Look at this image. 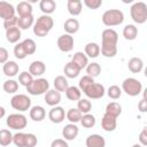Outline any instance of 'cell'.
Returning <instances> with one entry per match:
<instances>
[{
    "mask_svg": "<svg viewBox=\"0 0 147 147\" xmlns=\"http://www.w3.org/2000/svg\"><path fill=\"white\" fill-rule=\"evenodd\" d=\"M53 25H54L53 18L49 15H42L37 20V22L33 25V33L37 37H45L52 30Z\"/></svg>",
    "mask_w": 147,
    "mask_h": 147,
    "instance_id": "cell-1",
    "label": "cell"
},
{
    "mask_svg": "<svg viewBox=\"0 0 147 147\" xmlns=\"http://www.w3.org/2000/svg\"><path fill=\"white\" fill-rule=\"evenodd\" d=\"M124 21V14L119 9L106 10L102 15V23L106 26H116L122 24Z\"/></svg>",
    "mask_w": 147,
    "mask_h": 147,
    "instance_id": "cell-2",
    "label": "cell"
},
{
    "mask_svg": "<svg viewBox=\"0 0 147 147\" xmlns=\"http://www.w3.org/2000/svg\"><path fill=\"white\" fill-rule=\"evenodd\" d=\"M130 14L136 23L144 24L147 21V5L141 1L134 2L130 8Z\"/></svg>",
    "mask_w": 147,
    "mask_h": 147,
    "instance_id": "cell-3",
    "label": "cell"
},
{
    "mask_svg": "<svg viewBox=\"0 0 147 147\" xmlns=\"http://www.w3.org/2000/svg\"><path fill=\"white\" fill-rule=\"evenodd\" d=\"M26 91L31 95H41L49 91V83L45 78H37L26 87Z\"/></svg>",
    "mask_w": 147,
    "mask_h": 147,
    "instance_id": "cell-4",
    "label": "cell"
},
{
    "mask_svg": "<svg viewBox=\"0 0 147 147\" xmlns=\"http://www.w3.org/2000/svg\"><path fill=\"white\" fill-rule=\"evenodd\" d=\"M122 88H123V91L127 95H130V96H137V95L140 94V92L142 90V85H141V83L138 79L130 77V78H126L123 82Z\"/></svg>",
    "mask_w": 147,
    "mask_h": 147,
    "instance_id": "cell-5",
    "label": "cell"
},
{
    "mask_svg": "<svg viewBox=\"0 0 147 147\" xmlns=\"http://www.w3.org/2000/svg\"><path fill=\"white\" fill-rule=\"evenodd\" d=\"M10 106L18 111H26L31 107V100L25 94H16L10 100Z\"/></svg>",
    "mask_w": 147,
    "mask_h": 147,
    "instance_id": "cell-6",
    "label": "cell"
},
{
    "mask_svg": "<svg viewBox=\"0 0 147 147\" xmlns=\"http://www.w3.org/2000/svg\"><path fill=\"white\" fill-rule=\"evenodd\" d=\"M7 125L9 129L13 130H22L28 124V119L23 114H10L7 117L6 121Z\"/></svg>",
    "mask_w": 147,
    "mask_h": 147,
    "instance_id": "cell-7",
    "label": "cell"
},
{
    "mask_svg": "<svg viewBox=\"0 0 147 147\" xmlns=\"http://www.w3.org/2000/svg\"><path fill=\"white\" fill-rule=\"evenodd\" d=\"M105 86L99 83H93L84 91L85 95L90 99H100L105 95Z\"/></svg>",
    "mask_w": 147,
    "mask_h": 147,
    "instance_id": "cell-8",
    "label": "cell"
},
{
    "mask_svg": "<svg viewBox=\"0 0 147 147\" xmlns=\"http://www.w3.org/2000/svg\"><path fill=\"white\" fill-rule=\"evenodd\" d=\"M101 39H102L101 46H117L118 34L113 29H106L102 31Z\"/></svg>",
    "mask_w": 147,
    "mask_h": 147,
    "instance_id": "cell-9",
    "label": "cell"
},
{
    "mask_svg": "<svg viewBox=\"0 0 147 147\" xmlns=\"http://www.w3.org/2000/svg\"><path fill=\"white\" fill-rule=\"evenodd\" d=\"M57 47L60 51L64 52V53H68L70 51H72L74 48V37L71 34H68V33H64L62 36L59 37L57 39Z\"/></svg>",
    "mask_w": 147,
    "mask_h": 147,
    "instance_id": "cell-10",
    "label": "cell"
},
{
    "mask_svg": "<svg viewBox=\"0 0 147 147\" xmlns=\"http://www.w3.org/2000/svg\"><path fill=\"white\" fill-rule=\"evenodd\" d=\"M15 8L11 3L6 2V1H1L0 2V16L1 18H3V21L10 20L13 17H15Z\"/></svg>",
    "mask_w": 147,
    "mask_h": 147,
    "instance_id": "cell-11",
    "label": "cell"
},
{
    "mask_svg": "<svg viewBox=\"0 0 147 147\" xmlns=\"http://www.w3.org/2000/svg\"><path fill=\"white\" fill-rule=\"evenodd\" d=\"M64 117H67V114L64 113V109L62 107H53L48 113V118L51 119V122L56 124L63 122Z\"/></svg>",
    "mask_w": 147,
    "mask_h": 147,
    "instance_id": "cell-12",
    "label": "cell"
},
{
    "mask_svg": "<svg viewBox=\"0 0 147 147\" xmlns=\"http://www.w3.org/2000/svg\"><path fill=\"white\" fill-rule=\"evenodd\" d=\"M45 102L51 107H56V105L61 102V92L56 91L55 88L49 90L45 94Z\"/></svg>",
    "mask_w": 147,
    "mask_h": 147,
    "instance_id": "cell-13",
    "label": "cell"
},
{
    "mask_svg": "<svg viewBox=\"0 0 147 147\" xmlns=\"http://www.w3.org/2000/svg\"><path fill=\"white\" fill-rule=\"evenodd\" d=\"M116 125H117V122H116V117H113L108 114L105 113V115L102 116V119H101V126L105 131H108V132H111L116 129Z\"/></svg>",
    "mask_w": 147,
    "mask_h": 147,
    "instance_id": "cell-14",
    "label": "cell"
},
{
    "mask_svg": "<svg viewBox=\"0 0 147 147\" xmlns=\"http://www.w3.org/2000/svg\"><path fill=\"white\" fill-rule=\"evenodd\" d=\"M78 132H79V130H78L77 125H75L74 123L67 124L63 127V130H62V134H63V138L65 140H74V139H76L77 136H78Z\"/></svg>",
    "mask_w": 147,
    "mask_h": 147,
    "instance_id": "cell-15",
    "label": "cell"
},
{
    "mask_svg": "<svg viewBox=\"0 0 147 147\" xmlns=\"http://www.w3.org/2000/svg\"><path fill=\"white\" fill-rule=\"evenodd\" d=\"M86 146L87 147H105L106 140L100 134H91L86 138Z\"/></svg>",
    "mask_w": 147,
    "mask_h": 147,
    "instance_id": "cell-16",
    "label": "cell"
},
{
    "mask_svg": "<svg viewBox=\"0 0 147 147\" xmlns=\"http://www.w3.org/2000/svg\"><path fill=\"white\" fill-rule=\"evenodd\" d=\"M71 62L74 64H76L80 70H83L84 68H86L88 65V60H87V56L86 54H84L83 52H77L74 54L72 56V60Z\"/></svg>",
    "mask_w": 147,
    "mask_h": 147,
    "instance_id": "cell-17",
    "label": "cell"
},
{
    "mask_svg": "<svg viewBox=\"0 0 147 147\" xmlns=\"http://www.w3.org/2000/svg\"><path fill=\"white\" fill-rule=\"evenodd\" d=\"M18 70H20V67L18 64L15 62V61H7L3 67H2V71L6 76L8 77H14L18 74Z\"/></svg>",
    "mask_w": 147,
    "mask_h": 147,
    "instance_id": "cell-18",
    "label": "cell"
},
{
    "mask_svg": "<svg viewBox=\"0 0 147 147\" xmlns=\"http://www.w3.org/2000/svg\"><path fill=\"white\" fill-rule=\"evenodd\" d=\"M45 116H46V111H45V108L41 106H33L30 109V118L34 122L42 121Z\"/></svg>",
    "mask_w": 147,
    "mask_h": 147,
    "instance_id": "cell-19",
    "label": "cell"
},
{
    "mask_svg": "<svg viewBox=\"0 0 147 147\" xmlns=\"http://www.w3.org/2000/svg\"><path fill=\"white\" fill-rule=\"evenodd\" d=\"M46 70V65L42 61H33L29 65V72L32 76H41Z\"/></svg>",
    "mask_w": 147,
    "mask_h": 147,
    "instance_id": "cell-20",
    "label": "cell"
},
{
    "mask_svg": "<svg viewBox=\"0 0 147 147\" xmlns=\"http://www.w3.org/2000/svg\"><path fill=\"white\" fill-rule=\"evenodd\" d=\"M16 11L18 13L20 17L30 16V15H32V6L28 1H21V2H18L17 7H16Z\"/></svg>",
    "mask_w": 147,
    "mask_h": 147,
    "instance_id": "cell-21",
    "label": "cell"
},
{
    "mask_svg": "<svg viewBox=\"0 0 147 147\" xmlns=\"http://www.w3.org/2000/svg\"><path fill=\"white\" fill-rule=\"evenodd\" d=\"M67 8L70 15L77 16L82 13V1L80 0H69L67 3Z\"/></svg>",
    "mask_w": 147,
    "mask_h": 147,
    "instance_id": "cell-22",
    "label": "cell"
},
{
    "mask_svg": "<svg viewBox=\"0 0 147 147\" xmlns=\"http://www.w3.org/2000/svg\"><path fill=\"white\" fill-rule=\"evenodd\" d=\"M6 38L11 44L17 42L21 38V29L18 26H14V28H10V29L6 30Z\"/></svg>",
    "mask_w": 147,
    "mask_h": 147,
    "instance_id": "cell-23",
    "label": "cell"
},
{
    "mask_svg": "<svg viewBox=\"0 0 147 147\" xmlns=\"http://www.w3.org/2000/svg\"><path fill=\"white\" fill-rule=\"evenodd\" d=\"M40 10L45 14V15H49L52 13H54L55 8H56V3L53 0H41L39 3Z\"/></svg>",
    "mask_w": 147,
    "mask_h": 147,
    "instance_id": "cell-24",
    "label": "cell"
},
{
    "mask_svg": "<svg viewBox=\"0 0 147 147\" xmlns=\"http://www.w3.org/2000/svg\"><path fill=\"white\" fill-rule=\"evenodd\" d=\"M127 67H129V70H130L131 72L138 74V72H140V71L142 70V68H144V62H142V60L139 59V57H132V59H130V61H129V63H127Z\"/></svg>",
    "mask_w": 147,
    "mask_h": 147,
    "instance_id": "cell-25",
    "label": "cell"
},
{
    "mask_svg": "<svg viewBox=\"0 0 147 147\" xmlns=\"http://www.w3.org/2000/svg\"><path fill=\"white\" fill-rule=\"evenodd\" d=\"M63 26L68 34H74L79 30V22L76 18H69L64 22Z\"/></svg>",
    "mask_w": 147,
    "mask_h": 147,
    "instance_id": "cell-26",
    "label": "cell"
},
{
    "mask_svg": "<svg viewBox=\"0 0 147 147\" xmlns=\"http://www.w3.org/2000/svg\"><path fill=\"white\" fill-rule=\"evenodd\" d=\"M100 52H101V48L96 42H88L85 46V54L88 57H93V59L98 57Z\"/></svg>",
    "mask_w": 147,
    "mask_h": 147,
    "instance_id": "cell-27",
    "label": "cell"
},
{
    "mask_svg": "<svg viewBox=\"0 0 147 147\" xmlns=\"http://www.w3.org/2000/svg\"><path fill=\"white\" fill-rule=\"evenodd\" d=\"M63 71H64V75H65L68 78H76V77L79 75V72H80V69H79L76 64H74L72 62H68V63L64 65Z\"/></svg>",
    "mask_w": 147,
    "mask_h": 147,
    "instance_id": "cell-28",
    "label": "cell"
},
{
    "mask_svg": "<svg viewBox=\"0 0 147 147\" xmlns=\"http://www.w3.org/2000/svg\"><path fill=\"white\" fill-rule=\"evenodd\" d=\"M123 36L127 40H134L138 36V29L133 24H127L123 29Z\"/></svg>",
    "mask_w": 147,
    "mask_h": 147,
    "instance_id": "cell-29",
    "label": "cell"
},
{
    "mask_svg": "<svg viewBox=\"0 0 147 147\" xmlns=\"http://www.w3.org/2000/svg\"><path fill=\"white\" fill-rule=\"evenodd\" d=\"M54 87L59 92H65L69 88V83L64 76H57L54 79Z\"/></svg>",
    "mask_w": 147,
    "mask_h": 147,
    "instance_id": "cell-30",
    "label": "cell"
},
{
    "mask_svg": "<svg viewBox=\"0 0 147 147\" xmlns=\"http://www.w3.org/2000/svg\"><path fill=\"white\" fill-rule=\"evenodd\" d=\"M106 114L117 118L122 114V106L117 102H110L106 107Z\"/></svg>",
    "mask_w": 147,
    "mask_h": 147,
    "instance_id": "cell-31",
    "label": "cell"
},
{
    "mask_svg": "<svg viewBox=\"0 0 147 147\" xmlns=\"http://www.w3.org/2000/svg\"><path fill=\"white\" fill-rule=\"evenodd\" d=\"M82 117H83V113L78 109V108H70L68 111H67V118L69 122L71 123H77V122H80L82 121Z\"/></svg>",
    "mask_w": 147,
    "mask_h": 147,
    "instance_id": "cell-32",
    "label": "cell"
},
{
    "mask_svg": "<svg viewBox=\"0 0 147 147\" xmlns=\"http://www.w3.org/2000/svg\"><path fill=\"white\" fill-rule=\"evenodd\" d=\"M80 88L76 87V86H69V88L65 91V96L70 100V101H79L80 100Z\"/></svg>",
    "mask_w": 147,
    "mask_h": 147,
    "instance_id": "cell-33",
    "label": "cell"
},
{
    "mask_svg": "<svg viewBox=\"0 0 147 147\" xmlns=\"http://www.w3.org/2000/svg\"><path fill=\"white\" fill-rule=\"evenodd\" d=\"M13 139H14V136L11 134V132L9 130H6V129H2L0 131V145L2 147H6L8 146L10 142H13Z\"/></svg>",
    "mask_w": 147,
    "mask_h": 147,
    "instance_id": "cell-34",
    "label": "cell"
},
{
    "mask_svg": "<svg viewBox=\"0 0 147 147\" xmlns=\"http://www.w3.org/2000/svg\"><path fill=\"white\" fill-rule=\"evenodd\" d=\"M2 87H3L5 92H7L9 94H14V93H16L18 91V83L16 80H14V79H8V80H6L3 83Z\"/></svg>",
    "mask_w": 147,
    "mask_h": 147,
    "instance_id": "cell-35",
    "label": "cell"
},
{
    "mask_svg": "<svg viewBox=\"0 0 147 147\" xmlns=\"http://www.w3.org/2000/svg\"><path fill=\"white\" fill-rule=\"evenodd\" d=\"M86 72H87V76L94 78V77H98L101 72V67L99 63L96 62H92L90 63L87 67H86Z\"/></svg>",
    "mask_w": 147,
    "mask_h": 147,
    "instance_id": "cell-36",
    "label": "cell"
},
{
    "mask_svg": "<svg viewBox=\"0 0 147 147\" xmlns=\"http://www.w3.org/2000/svg\"><path fill=\"white\" fill-rule=\"evenodd\" d=\"M33 24V16H24V17H18V28L22 30H28L31 25Z\"/></svg>",
    "mask_w": 147,
    "mask_h": 147,
    "instance_id": "cell-37",
    "label": "cell"
},
{
    "mask_svg": "<svg viewBox=\"0 0 147 147\" xmlns=\"http://www.w3.org/2000/svg\"><path fill=\"white\" fill-rule=\"evenodd\" d=\"M18 82L21 85L28 87L32 82H33V78H32V75L28 71H22L20 75H18Z\"/></svg>",
    "mask_w": 147,
    "mask_h": 147,
    "instance_id": "cell-38",
    "label": "cell"
},
{
    "mask_svg": "<svg viewBox=\"0 0 147 147\" xmlns=\"http://www.w3.org/2000/svg\"><path fill=\"white\" fill-rule=\"evenodd\" d=\"M82 125L86 129H91L95 125V117L92 115V114H84L83 117H82V121H80Z\"/></svg>",
    "mask_w": 147,
    "mask_h": 147,
    "instance_id": "cell-39",
    "label": "cell"
},
{
    "mask_svg": "<svg viewBox=\"0 0 147 147\" xmlns=\"http://www.w3.org/2000/svg\"><path fill=\"white\" fill-rule=\"evenodd\" d=\"M77 108L83 113V114H88L91 108H92V103L88 99H80L77 102Z\"/></svg>",
    "mask_w": 147,
    "mask_h": 147,
    "instance_id": "cell-40",
    "label": "cell"
},
{
    "mask_svg": "<svg viewBox=\"0 0 147 147\" xmlns=\"http://www.w3.org/2000/svg\"><path fill=\"white\" fill-rule=\"evenodd\" d=\"M14 55H15V57H17L18 60H23V59H25V57L28 56V53H26V51H25V48H24L23 42H18V44L14 47Z\"/></svg>",
    "mask_w": 147,
    "mask_h": 147,
    "instance_id": "cell-41",
    "label": "cell"
},
{
    "mask_svg": "<svg viewBox=\"0 0 147 147\" xmlns=\"http://www.w3.org/2000/svg\"><path fill=\"white\" fill-rule=\"evenodd\" d=\"M13 142L17 147H25V144H26V133H23V132L15 133L14 134Z\"/></svg>",
    "mask_w": 147,
    "mask_h": 147,
    "instance_id": "cell-42",
    "label": "cell"
},
{
    "mask_svg": "<svg viewBox=\"0 0 147 147\" xmlns=\"http://www.w3.org/2000/svg\"><path fill=\"white\" fill-rule=\"evenodd\" d=\"M22 42H23V45H24V48H25L28 55H32V54L36 52L37 46H36V42H34L32 39L26 38V39H24Z\"/></svg>",
    "mask_w": 147,
    "mask_h": 147,
    "instance_id": "cell-43",
    "label": "cell"
},
{
    "mask_svg": "<svg viewBox=\"0 0 147 147\" xmlns=\"http://www.w3.org/2000/svg\"><path fill=\"white\" fill-rule=\"evenodd\" d=\"M108 96L110 98V99H114V100H116V99H119L121 98V95H122V90L117 86V85H111L109 88H108Z\"/></svg>",
    "mask_w": 147,
    "mask_h": 147,
    "instance_id": "cell-44",
    "label": "cell"
},
{
    "mask_svg": "<svg viewBox=\"0 0 147 147\" xmlns=\"http://www.w3.org/2000/svg\"><path fill=\"white\" fill-rule=\"evenodd\" d=\"M93 83H95L94 82V78H92V77H90V76H84L83 78H80V80H79V88H80V91H85L90 85H92Z\"/></svg>",
    "mask_w": 147,
    "mask_h": 147,
    "instance_id": "cell-45",
    "label": "cell"
},
{
    "mask_svg": "<svg viewBox=\"0 0 147 147\" xmlns=\"http://www.w3.org/2000/svg\"><path fill=\"white\" fill-rule=\"evenodd\" d=\"M84 3L90 9H98L102 5V0H84Z\"/></svg>",
    "mask_w": 147,
    "mask_h": 147,
    "instance_id": "cell-46",
    "label": "cell"
},
{
    "mask_svg": "<svg viewBox=\"0 0 147 147\" xmlns=\"http://www.w3.org/2000/svg\"><path fill=\"white\" fill-rule=\"evenodd\" d=\"M17 23H18V17H13L10 20H7V21H3V28L6 30L10 29V28H14V26H17Z\"/></svg>",
    "mask_w": 147,
    "mask_h": 147,
    "instance_id": "cell-47",
    "label": "cell"
},
{
    "mask_svg": "<svg viewBox=\"0 0 147 147\" xmlns=\"http://www.w3.org/2000/svg\"><path fill=\"white\" fill-rule=\"evenodd\" d=\"M139 141L142 146H147V125L142 129V131L139 134Z\"/></svg>",
    "mask_w": 147,
    "mask_h": 147,
    "instance_id": "cell-48",
    "label": "cell"
},
{
    "mask_svg": "<svg viewBox=\"0 0 147 147\" xmlns=\"http://www.w3.org/2000/svg\"><path fill=\"white\" fill-rule=\"evenodd\" d=\"M69 145L65 142V140L63 139H55L52 141L51 144V147H68Z\"/></svg>",
    "mask_w": 147,
    "mask_h": 147,
    "instance_id": "cell-49",
    "label": "cell"
},
{
    "mask_svg": "<svg viewBox=\"0 0 147 147\" xmlns=\"http://www.w3.org/2000/svg\"><path fill=\"white\" fill-rule=\"evenodd\" d=\"M7 59H8V51L5 47H1L0 48V62L5 64L7 62Z\"/></svg>",
    "mask_w": 147,
    "mask_h": 147,
    "instance_id": "cell-50",
    "label": "cell"
},
{
    "mask_svg": "<svg viewBox=\"0 0 147 147\" xmlns=\"http://www.w3.org/2000/svg\"><path fill=\"white\" fill-rule=\"evenodd\" d=\"M138 108H139V110H140L141 113H146V111H147V101H146L145 99L140 100L139 103H138Z\"/></svg>",
    "mask_w": 147,
    "mask_h": 147,
    "instance_id": "cell-51",
    "label": "cell"
},
{
    "mask_svg": "<svg viewBox=\"0 0 147 147\" xmlns=\"http://www.w3.org/2000/svg\"><path fill=\"white\" fill-rule=\"evenodd\" d=\"M142 96H144L142 99H145V100L147 101V87L144 90V92H142Z\"/></svg>",
    "mask_w": 147,
    "mask_h": 147,
    "instance_id": "cell-52",
    "label": "cell"
},
{
    "mask_svg": "<svg viewBox=\"0 0 147 147\" xmlns=\"http://www.w3.org/2000/svg\"><path fill=\"white\" fill-rule=\"evenodd\" d=\"M0 110H1V114H0V117H3V115H5V108H3V107H1V108H0Z\"/></svg>",
    "mask_w": 147,
    "mask_h": 147,
    "instance_id": "cell-53",
    "label": "cell"
},
{
    "mask_svg": "<svg viewBox=\"0 0 147 147\" xmlns=\"http://www.w3.org/2000/svg\"><path fill=\"white\" fill-rule=\"evenodd\" d=\"M132 147H142V146H141V145H138V144H134Z\"/></svg>",
    "mask_w": 147,
    "mask_h": 147,
    "instance_id": "cell-54",
    "label": "cell"
},
{
    "mask_svg": "<svg viewBox=\"0 0 147 147\" xmlns=\"http://www.w3.org/2000/svg\"><path fill=\"white\" fill-rule=\"evenodd\" d=\"M144 74H145V76H146V78H147V67L145 68V71H144Z\"/></svg>",
    "mask_w": 147,
    "mask_h": 147,
    "instance_id": "cell-55",
    "label": "cell"
},
{
    "mask_svg": "<svg viewBox=\"0 0 147 147\" xmlns=\"http://www.w3.org/2000/svg\"><path fill=\"white\" fill-rule=\"evenodd\" d=\"M68 147H69V146H68Z\"/></svg>",
    "mask_w": 147,
    "mask_h": 147,
    "instance_id": "cell-56",
    "label": "cell"
}]
</instances>
